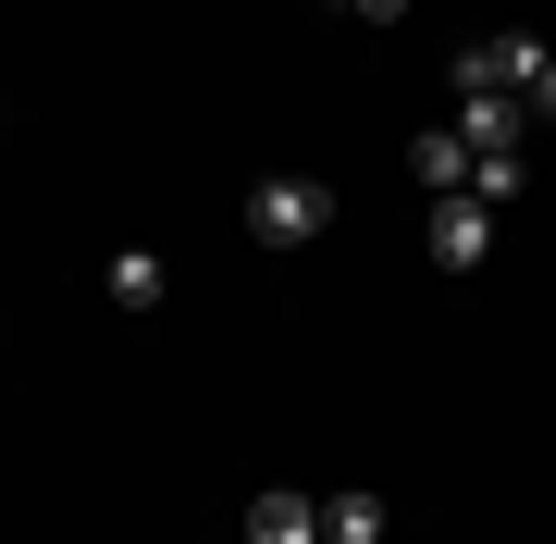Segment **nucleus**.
Here are the masks:
<instances>
[{"mask_svg":"<svg viewBox=\"0 0 556 544\" xmlns=\"http://www.w3.org/2000/svg\"><path fill=\"white\" fill-rule=\"evenodd\" d=\"M248 236L260 248H321V236H334V186H321V174H260L248 186Z\"/></svg>","mask_w":556,"mask_h":544,"instance_id":"f257e3e1","label":"nucleus"},{"mask_svg":"<svg viewBox=\"0 0 556 544\" xmlns=\"http://www.w3.org/2000/svg\"><path fill=\"white\" fill-rule=\"evenodd\" d=\"M408 174L433 186V199H470V137H457V124H420V137H408Z\"/></svg>","mask_w":556,"mask_h":544,"instance_id":"7ed1b4c3","label":"nucleus"},{"mask_svg":"<svg viewBox=\"0 0 556 544\" xmlns=\"http://www.w3.org/2000/svg\"><path fill=\"white\" fill-rule=\"evenodd\" d=\"M457 137H470L482 162H507V149L532 137V100H457Z\"/></svg>","mask_w":556,"mask_h":544,"instance_id":"423d86ee","label":"nucleus"},{"mask_svg":"<svg viewBox=\"0 0 556 544\" xmlns=\"http://www.w3.org/2000/svg\"><path fill=\"white\" fill-rule=\"evenodd\" d=\"M346 13H358V25H408V0H346Z\"/></svg>","mask_w":556,"mask_h":544,"instance_id":"9d476101","label":"nucleus"},{"mask_svg":"<svg viewBox=\"0 0 556 544\" xmlns=\"http://www.w3.org/2000/svg\"><path fill=\"white\" fill-rule=\"evenodd\" d=\"M519 100H532V124H556V50H544V75L519 87Z\"/></svg>","mask_w":556,"mask_h":544,"instance_id":"1a4fd4ad","label":"nucleus"},{"mask_svg":"<svg viewBox=\"0 0 556 544\" xmlns=\"http://www.w3.org/2000/svg\"><path fill=\"white\" fill-rule=\"evenodd\" d=\"M248 544H321V495L260 483V507H248Z\"/></svg>","mask_w":556,"mask_h":544,"instance_id":"39448f33","label":"nucleus"},{"mask_svg":"<svg viewBox=\"0 0 556 544\" xmlns=\"http://www.w3.org/2000/svg\"><path fill=\"white\" fill-rule=\"evenodd\" d=\"M445 75H457V100H519V87L544 75V38H519V25H507V38H470Z\"/></svg>","mask_w":556,"mask_h":544,"instance_id":"f03ea898","label":"nucleus"},{"mask_svg":"<svg viewBox=\"0 0 556 544\" xmlns=\"http://www.w3.org/2000/svg\"><path fill=\"white\" fill-rule=\"evenodd\" d=\"M100 284H112V309H137V322H149V309H161V248H112Z\"/></svg>","mask_w":556,"mask_h":544,"instance_id":"0eeeda50","label":"nucleus"},{"mask_svg":"<svg viewBox=\"0 0 556 544\" xmlns=\"http://www.w3.org/2000/svg\"><path fill=\"white\" fill-rule=\"evenodd\" d=\"M0 124H13V112H0Z\"/></svg>","mask_w":556,"mask_h":544,"instance_id":"9b49d317","label":"nucleus"},{"mask_svg":"<svg viewBox=\"0 0 556 544\" xmlns=\"http://www.w3.org/2000/svg\"><path fill=\"white\" fill-rule=\"evenodd\" d=\"M321 544H383V495H321Z\"/></svg>","mask_w":556,"mask_h":544,"instance_id":"6e6552de","label":"nucleus"},{"mask_svg":"<svg viewBox=\"0 0 556 544\" xmlns=\"http://www.w3.org/2000/svg\"><path fill=\"white\" fill-rule=\"evenodd\" d=\"M482 248H495V211H482V199H433V261H445V273H470Z\"/></svg>","mask_w":556,"mask_h":544,"instance_id":"20e7f679","label":"nucleus"}]
</instances>
